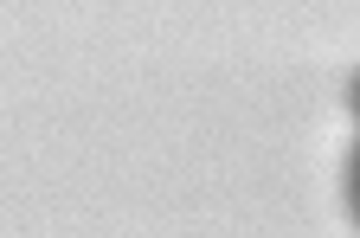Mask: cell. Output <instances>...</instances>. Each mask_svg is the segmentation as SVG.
Segmentation results:
<instances>
[{"instance_id":"cell-1","label":"cell","mask_w":360,"mask_h":238,"mask_svg":"<svg viewBox=\"0 0 360 238\" xmlns=\"http://www.w3.org/2000/svg\"><path fill=\"white\" fill-rule=\"evenodd\" d=\"M347 219L360 225V142H354V155H347Z\"/></svg>"}]
</instances>
